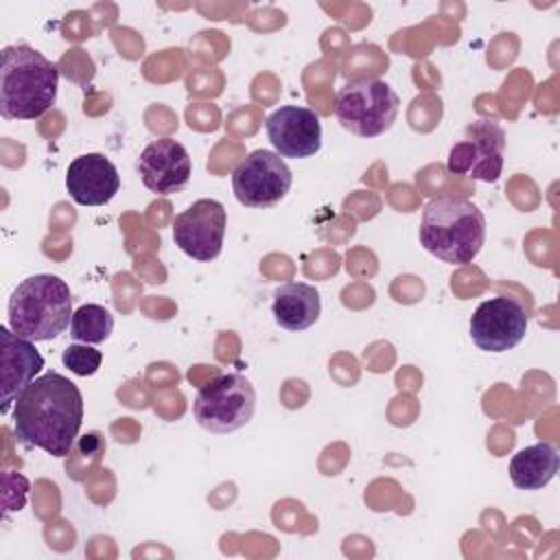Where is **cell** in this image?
<instances>
[{
	"instance_id": "cell-18",
	"label": "cell",
	"mask_w": 560,
	"mask_h": 560,
	"mask_svg": "<svg viewBox=\"0 0 560 560\" xmlns=\"http://www.w3.org/2000/svg\"><path fill=\"white\" fill-rule=\"evenodd\" d=\"M101 361H103L101 350H96L90 343H70L61 354L63 368H68L77 376L96 374L101 368Z\"/></svg>"
},
{
	"instance_id": "cell-6",
	"label": "cell",
	"mask_w": 560,
	"mask_h": 560,
	"mask_svg": "<svg viewBox=\"0 0 560 560\" xmlns=\"http://www.w3.org/2000/svg\"><path fill=\"white\" fill-rule=\"evenodd\" d=\"M256 411V389L238 372H228L203 385L192 400L197 424L210 433H234L245 427Z\"/></svg>"
},
{
	"instance_id": "cell-15",
	"label": "cell",
	"mask_w": 560,
	"mask_h": 560,
	"mask_svg": "<svg viewBox=\"0 0 560 560\" xmlns=\"http://www.w3.org/2000/svg\"><path fill=\"white\" fill-rule=\"evenodd\" d=\"M273 319L280 328L300 332L313 326L322 313V298L313 284L287 282L273 291Z\"/></svg>"
},
{
	"instance_id": "cell-12",
	"label": "cell",
	"mask_w": 560,
	"mask_h": 560,
	"mask_svg": "<svg viewBox=\"0 0 560 560\" xmlns=\"http://www.w3.org/2000/svg\"><path fill=\"white\" fill-rule=\"evenodd\" d=\"M138 173L151 192L171 195L188 184L192 175V160L182 142L173 138H158L142 149L138 158Z\"/></svg>"
},
{
	"instance_id": "cell-1",
	"label": "cell",
	"mask_w": 560,
	"mask_h": 560,
	"mask_svg": "<svg viewBox=\"0 0 560 560\" xmlns=\"http://www.w3.org/2000/svg\"><path fill=\"white\" fill-rule=\"evenodd\" d=\"M83 422V396L59 372L37 376L13 405V431L18 442L42 448L52 457L70 455Z\"/></svg>"
},
{
	"instance_id": "cell-17",
	"label": "cell",
	"mask_w": 560,
	"mask_h": 560,
	"mask_svg": "<svg viewBox=\"0 0 560 560\" xmlns=\"http://www.w3.org/2000/svg\"><path fill=\"white\" fill-rule=\"evenodd\" d=\"M114 330V315L101 304H83L72 313L70 335L81 343H103Z\"/></svg>"
},
{
	"instance_id": "cell-5",
	"label": "cell",
	"mask_w": 560,
	"mask_h": 560,
	"mask_svg": "<svg viewBox=\"0 0 560 560\" xmlns=\"http://www.w3.org/2000/svg\"><path fill=\"white\" fill-rule=\"evenodd\" d=\"M400 109L394 88L381 79L361 77L348 81L335 98V116L341 127L359 138H376L392 129Z\"/></svg>"
},
{
	"instance_id": "cell-7",
	"label": "cell",
	"mask_w": 560,
	"mask_h": 560,
	"mask_svg": "<svg viewBox=\"0 0 560 560\" xmlns=\"http://www.w3.org/2000/svg\"><path fill=\"white\" fill-rule=\"evenodd\" d=\"M293 182L287 162L267 149H256L232 171V190L245 208H271L284 199Z\"/></svg>"
},
{
	"instance_id": "cell-8",
	"label": "cell",
	"mask_w": 560,
	"mask_h": 560,
	"mask_svg": "<svg viewBox=\"0 0 560 560\" xmlns=\"http://www.w3.org/2000/svg\"><path fill=\"white\" fill-rule=\"evenodd\" d=\"M505 131L497 120L479 118L464 129V138L448 151L446 168L479 182H497L503 171Z\"/></svg>"
},
{
	"instance_id": "cell-14",
	"label": "cell",
	"mask_w": 560,
	"mask_h": 560,
	"mask_svg": "<svg viewBox=\"0 0 560 560\" xmlns=\"http://www.w3.org/2000/svg\"><path fill=\"white\" fill-rule=\"evenodd\" d=\"M2 341V405L0 411L7 413L15 398L35 381L37 372L44 368V357L35 350L33 341L18 337L11 328H0Z\"/></svg>"
},
{
	"instance_id": "cell-3",
	"label": "cell",
	"mask_w": 560,
	"mask_h": 560,
	"mask_svg": "<svg viewBox=\"0 0 560 560\" xmlns=\"http://www.w3.org/2000/svg\"><path fill=\"white\" fill-rule=\"evenodd\" d=\"M418 238L431 256L451 265H468L483 247L486 217L472 201L442 195L424 203Z\"/></svg>"
},
{
	"instance_id": "cell-16",
	"label": "cell",
	"mask_w": 560,
	"mask_h": 560,
	"mask_svg": "<svg viewBox=\"0 0 560 560\" xmlns=\"http://www.w3.org/2000/svg\"><path fill=\"white\" fill-rule=\"evenodd\" d=\"M560 457L551 442H538L514 453L510 459V479L518 490H540L558 472Z\"/></svg>"
},
{
	"instance_id": "cell-10",
	"label": "cell",
	"mask_w": 560,
	"mask_h": 560,
	"mask_svg": "<svg viewBox=\"0 0 560 560\" xmlns=\"http://www.w3.org/2000/svg\"><path fill=\"white\" fill-rule=\"evenodd\" d=\"M527 322L529 315L518 300L497 295L475 308L470 317V339L483 352H508L523 341Z\"/></svg>"
},
{
	"instance_id": "cell-9",
	"label": "cell",
	"mask_w": 560,
	"mask_h": 560,
	"mask_svg": "<svg viewBox=\"0 0 560 560\" xmlns=\"http://www.w3.org/2000/svg\"><path fill=\"white\" fill-rule=\"evenodd\" d=\"M225 228V206L217 199H197L175 217L173 241L188 258L210 262L223 249Z\"/></svg>"
},
{
	"instance_id": "cell-4",
	"label": "cell",
	"mask_w": 560,
	"mask_h": 560,
	"mask_svg": "<svg viewBox=\"0 0 560 560\" xmlns=\"http://www.w3.org/2000/svg\"><path fill=\"white\" fill-rule=\"evenodd\" d=\"M9 328L28 341L59 337L72 322L70 287L52 273H35L22 280L9 298Z\"/></svg>"
},
{
	"instance_id": "cell-11",
	"label": "cell",
	"mask_w": 560,
	"mask_h": 560,
	"mask_svg": "<svg viewBox=\"0 0 560 560\" xmlns=\"http://www.w3.org/2000/svg\"><path fill=\"white\" fill-rule=\"evenodd\" d=\"M265 131L280 158L304 160L322 149V122L311 107L282 105L265 118Z\"/></svg>"
},
{
	"instance_id": "cell-2",
	"label": "cell",
	"mask_w": 560,
	"mask_h": 560,
	"mask_svg": "<svg viewBox=\"0 0 560 560\" xmlns=\"http://www.w3.org/2000/svg\"><path fill=\"white\" fill-rule=\"evenodd\" d=\"M59 70L39 50L15 44L2 50L0 116L7 120H35L57 101Z\"/></svg>"
},
{
	"instance_id": "cell-13",
	"label": "cell",
	"mask_w": 560,
	"mask_h": 560,
	"mask_svg": "<svg viewBox=\"0 0 560 560\" xmlns=\"http://www.w3.org/2000/svg\"><path fill=\"white\" fill-rule=\"evenodd\" d=\"M66 188L79 206H105L120 190V175L103 153H85L70 162Z\"/></svg>"
}]
</instances>
